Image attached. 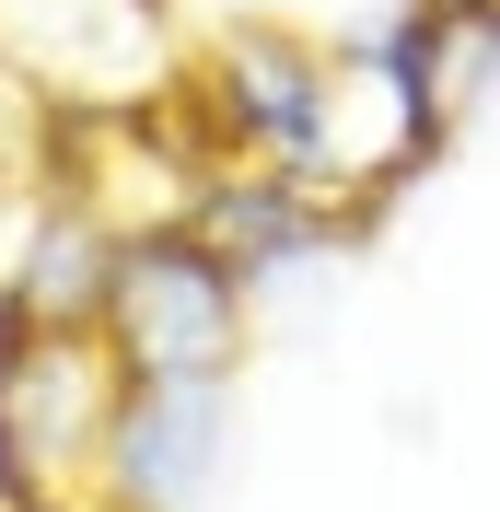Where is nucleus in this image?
<instances>
[{"label":"nucleus","mask_w":500,"mask_h":512,"mask_svg":"<svg viewBox=\"0 0 500 512\" xmlns=\"http://www.w3.org/2000/svg\"><path fill=\"white\" fill-rule=\"evenodd\" d=\"M105 361L117 384H175V373H210L233 384L256 350V280L187 210H140L117 233V280H105Z\"/></svg>","instance_id":"1"},{"label":"nucleus","mask_w":500,"mask_h":512,"mask_svg":"<svg viewBox=\"0 0 500 512\" xmlns=\"http://www.w3.org/2000/svg\"><path fill=\"white\" fill-rule=\"evenodd\" d=\"M175 82H187V105H198L221 163H291V175H349L361 187V152H349V59L314 47L303 24H221L198 59H175Z\"/></svg>","instance_id":"2"},{"label":"nucleus","mask_w":500,"mask_h":512,"mask_svg":"<svg viewBox=\"0 0 500 512\" xmlns=\"http://www.w3.org/2000/svg\"><path fill=\"white\" fill-rule=\"evenodd\" d=\"M105 408H117V361L94 326H0V512L94 489Z\"/></svg>","instance_id":"3"},{"label":"nucleus","mask_w":500,"mask_h":512,"mask_svg":"<svg viewBox=\"0 0 500 512\" xmlns=\"http://www.w3.org/2000/svg\"><path fill=\"white\" fill-rule=\"evenodd\" d=\"M221 454H233V384L175 373V384H117L94 443V489L117 512H198L221 489Z\"/></svg>","instance_id":"4"},{"label":"nucleus","mask_w":500,"mask_h":512,"mask_svg":"<svg viewBox=\"0 0 500 512\" xmlns=\"http://www.w3.org/2000/svg\"><path fill=\"white\" fill-rule=\"evenodd\" d=\"M117 210L105 198H35L24 245L0 256V326H105L117 280Z\"/></svg>","instance_id":"5"},{"label":"nucleus","mask_w":500,"mask_h":512,"mask_svg":"<svg viewBox=\"0 0 500 512\" xmlns=\"http://www.w3.org/2000/svg\"><path fill=\"white\" fill-rule=\"evenodd\" d=\"M35 512H117V501H105V489H47Z\"/></svg>","instance_id":"6"},{"label":"nucleus","mask_w":500,"mask_h":512,"mask_svg":"<svg viewBox=\"0 0 500 512\" xmlns=\"http://www.w3.org/2000/svg\"><path fill=\"white\" fill-rule=\"evenodd\" d=\"M117 12H128V24H140V35H152V24H163V0H117Z\"/></svg>","instance_id":"7"}]
</instances>
